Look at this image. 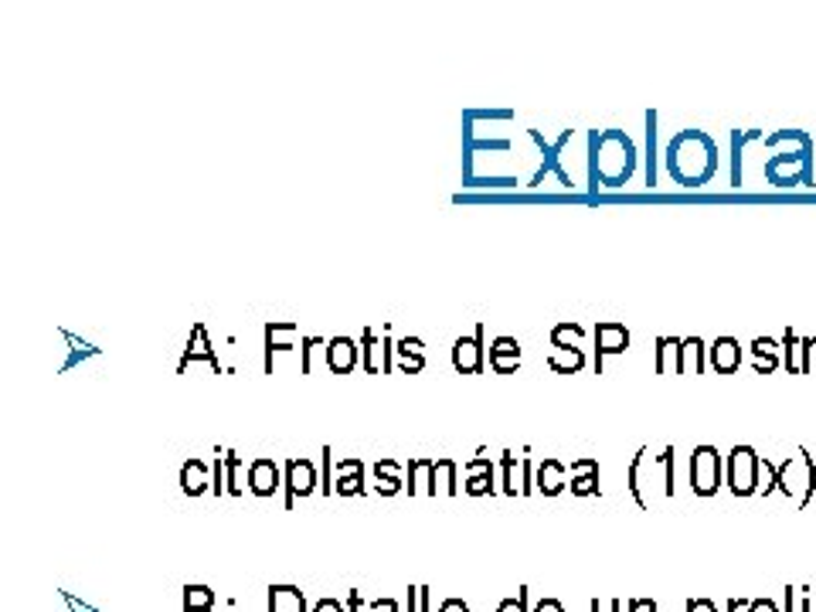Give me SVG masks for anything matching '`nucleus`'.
Instances as JSON below:
<instances>
[{
  "instance_id": "41",
  "label": "nucleus",
  "mask_w": 816,
  "mask_h": 612,
  "mask_svg": "<svg viewBox=\"0 0 816 612\" xmlns=\"http://www.w3.org/2000/svg\"><path fill=\"white\" fill-rule=\"evenodd\" d=\"M211 599V592L208 589H187V609H194V605H205Z\"/></svg>"
},
{
  "instance_id": "10",
  "label": "nucleus",
  "mask_w": 816,
  "mask_h": 612,
  "mask_svg": "<svg viewBox=\"0 0 816 612\" xmlns=\"http://www.w3.org/2000/svg\"><path fill=\"white\" fill-rule=\"evenodd\" d=\"M283 480H287V504L293 507L296 504V497H309L317 487H320V480H317V466L309 463V460H290L287 463V473H283Z\"/></svg>"
},
{
  "instance_id": "17",
  "label": "nucleus",
  "mask_w": 816,
  "mask_h": 612,
  "mask_svg": "<svg viewBox=\"0 0 816 612\" xmlns=\"http://www.w3.org/2000/svg\"><path fill=\"white\" fill-rule=\"evenodd\" d=\"M684 341L681 338H657V351H654V368L657 375H684Z\"/></svg>"
},
{
  "instance_id": "13",
  "label": "nucleus",
  "mask_w": 816,
  "mask_h": 612,
  "mask_svg": "<svg viewBox=\"0 0 816 612\" xmlns=\"http://www.w3.org/2000/svg\"><path fill=\"white\" fill-rule=\"evenodd\" d=\"M752 144H766L763 130H731V184L745 187V154Z\"/></svg>"
},
{
  "instance_id": "31",
  "label": "nucleus",
  "mask_w": 816,
  "mask_h": 612,
  "mask_svg": "<svg viewBox=\"0 0 816 612\" xmlns=\"http://www.w3.org/2000/svg\"><path fill=\"white\" fill-rule=\"evenodd\" d=\"M456 473H460L456 460L439 456V460H436V473H433V497H436V493H449V497H453V493L460 490V487H456Z\"/></svg>"
},
{
  "instance_id": "48",
  "label": "nucleus",
  "mask_w": 816,
  "mask_h": 612,
  "mask_svg": "<svg viewBox=\"0 0 816 612\" xmlns=\"http://www.w3.org/2000/svg\"><path fill=\"white\" fill-rule=\"evenodd\" d=\"M752 612H776V609H772V605H769V602H763V605H755V609H752Z\"/></svg>"
},
{
  "instance_id": "21",
  "label": "nucleus",
  "mask_w": 816,
  "mask_h": 612,
  "mask_svg": "<svg viewBox=\"0 0 816 612\" xmlns=\"http://www.w3.org/2000/svg\"><path fill=\"white\" fill-rule=\"evenodd\" d=\"M572 493L575 497L599 493V460L596 456H582L572 463Z\"/></svg>"
},
{
  "instance_id": "38",
  "label": "nucleus",
  "mask_w": 816,
  "mask_h": 612,
  "mask_svg": "<svg viewBox=\"0 0 816 612\" xmlns=\"http://www.w3.org/2000/svg\"><path fill=\"white\" fill-rule=\"evenodd\" d=\"M673 456H678V453H673V446H667L660 453V463H663V493L667 497L678 493V477H673Z\"/></svg>"
},
{
  "instance_id": "15",
  "label": "nucleus",
  "mask_w": 816,
  "mask_h": 612,
  "mask_svg": "<svg viewBox=\"0 0 816 612\" xmlns=\"http://www.w3.org/2000/svg\"><path fill=\"white\" fill-rule=\"evenodd\" d=\"M194 360H208V365L215 368V371H221V360H218V354H215V347L208 344V333H205V323H194L191 327V341H187V347H184V357H181V365H178V371L184 375Z\"/></svg>"
},
{
  "instance_id": "18",
  "label": "nucleus",
  "mask_w": 816,
  "mask_h": 612,
  "mask_svg": "<svg viewBox=\"0 0 816 612\" xmlns=\"http://www.w3.org/2000/svg\"><path fill=\"white\" fill-rule=\"evenodd\" d=\"M708 360H711V368H715L718 375H735L739 365H742V344L724 333V338H718V341L711 344Z\"/></svg>"
},
{
  "instance_id": "46",
  "label": "nucleus",
  "mask_w": 816,
  "mask_h": 612,
  "mask_svg": "<svg viewBox=\"0 0 816 612\" xmlns=\"http://www.w3.org/2000/svg\"><path fill=\"white\" fill-rule=\"evenodd\" d=\"M442 612H466V605L460 609V602H446V609Z\"/></svg>"
},
{
  "instance_id": "2",
  "label": "nucleus",
  "mask_w": 816,
  "mask_h": 612,
  "mask_svg": "<svg viewBox=\"0 0 816 612\" xmlns=\"http://www.w3.org/2000/svg\"><path fill=\"white\" fill-rule=\"evenodd\" d=\"M667 174L681 187H705L718 174V144L705 130H681L663 154Z\"/></svg>"
},
{
  "instance_id": "30",
  "label": "nucleus",
  "mask_w": 816,
  "mask_h": 612,
  "mask_svg": "<svg viewBox=\"0 0 816 612\" xmlns=\"http://www.w3.org/2000/svg\"><path fill=\"white\" fill-rule=\"evenodd\" d=\"M548 368H551L555 375H575V371L585 368V351H582V347H565V351L551 347V354H548Z\"/></svg>"
},
{
  "instance_id": "26",
  "label": "nucleus",
  "mask_w": 816,
  "mask_h": 612,
  "mask_svg": "<svg viewBox=\"0 0 816 612\" xmlns=\"http://www.w3.org/2000/svg\"><path fill=\"white\" fill-rule=\"evenodd\" d=\"M211 487V477H208V466L202 460H187L181 466V490L187 497H202L205 490Z\"/></svg>"
},
{
  "instance_id": "9",
  "label": "nucleus",
  "mask_w": 816,
  "mask_h": 612,
  "mask_svg": "<svg viewBox=\"0 0 816 612\" xmlns=\"http://www.w3.org/2000/svg\"><path fill=\"white\" fill-rule=\"evenodd\" d=\"M453 368L460 375H480L484 371V323H476L470 338L453 344Z\"/></svg>"
},
{
  "instance_id": "42",
  "label": "nucleus",
  "mask_w": 816,
  "mask_h": 612,
  "mask_svg": "<svg viewBox=\"0 0 816 612\" xmlns=\"http://www.w3.org/2000/svg\"><path fill=\"white\" fill-rule=\"evenodd\" d=\"M691 612H715L708 602H691Z\"/></svg>"
},
{
  "instance_id": "43",
  "label": "nucleus",
  "mask_w": 816,
  "mask_h": 612,
  "mask_svg": "<svg viewBox=\"0 0 816 612\" xmlns=\"http://www.w3.org/2000/svg\"><path fill=\"white\" fill-rule=\"evenodd\" d=\"M500 612H524V609H521V602H503Z\"/></svg>"
},
{
  "instance_id": "35",
  "label": "nucleus",
  "mask_w": 816,
  "mask_h": 612,
  "mask_svg": "<svg viewBox=\"0 0 816 612\" xmlns=\"http://www.w3.org/2000/svg\"><path fill=\"white\" fill-rule=\"evenodd\" d=\"M327 344L330 341H324V338H303L300 341V371L303 375H314V368H317V354H327Z\"/></svg>"
},
{
  "instance_id": "14",
  "label": "nucleus",
  "mask_w": 816,
  "mask_h": 612,
  "mask_svg": "<svg viewBox=\"0 0 816 612\" xmlns=\"http://www.w3.org/2000/svg\"><path fill=\"white\" fill-rule=\"evenodd\" d=\"M361 365V344H354V338H330L327 344V371L333 375H351Z\"/></svg>"
},
{
  "instance_id": "11",
  "label": "nucleus",
  "mask_w": 816,
  "mask_h": 612,
  "mask_svg": "<svg viewBox=\"0 0 816 612\" xmlns=\"http://www.w3.org/2000/svg\"><path fill=\"white\" fill-rule=\"evenodd\" d=\"M391 351H395V344H391L388 338L378 341L375 330H364V338H361V368L368 375H388L391 371Z\"/></svg>"
},
{
  "instance_id": "8",
  "label": "nucleus",
  "mask_w": 816,
  "mask_h": 612,
  "mask_svg": "<svg viewBox=\"0 0 816 612\" xmlns=\"http://www.w3.org/2000/svg\"><path fill=\"white\" fill-rule=\"evenodd\" d=\"M813 338H800V333L790 327L782 333V368L790 375H809L813 371Z\"/></svg>"
},
{
  "instance_id": "25",
  "label": "nucleus",
  "mask_w": 816,
  "mask_h": 612,
  "mask_svg": "<svg viewBox=\"0 0 816 612\" xmlns=\"http://www.w3.org/2000/svg\"><path fill=\"white\" fill-rule=\"evenodd\" d=\"M395 354H399V368L405 375H418L422 368H426V344H422L418 338H402L395 344Z\"/></svg>"
},
{
  "instance_id": "37",
  "label": "nucleus",
  "mask_w": 816,
  "mask_h": 612,
  "mask_svg": "<svg viewBox=\"0 0 816 612\" xmlns=\"http://www.w3.org/2000/svg\"><path fill=\"white\" fill-rule=\"evenodd\" d=\"M272 612H303V596L296 589H272Z\"/></svg>"
},
{
  "instance_id": "12",
  "label": "nucleus",
  "mask_w": 816,
  "mask_h": 612,
  "mask_svg": "<svg viewBox=\"0 0 816 612\" xmlns=\"http://www.w3.org/2000/svg\"><path fill=\"white\" fill-rule=\"evenodd\" d=\"M283 484H287V480H283V473H279L276 460L259 456V460L248 463V490L256 493V497H272Z\"/></svg>"
},
{
  "instance_id": "3",
  "label": "nucleus",
  "mask_w": 816,
  "mask_h": 612,
  "mask_svg": "<svg viewBox=\"0 0 816 612\" xmlns=\"http://www.w3.org/2000/svg\"><path fill=\"white\" fill-rule=\"evenodd\" d=\"M790 144L763 163L769 187H813V136L806 130H776L766 136V147Z\"/></svg>"
},
{
  "instance_id": "22",
  "label": "nucleus",
  "mask_w": 816,
  "mask_h": 612,
  "mask_svg": "<svg viewBox=\"0 0 816 612\" xmlns=\"http://www.w3.org/2000/svg\"><path fill=\"white\" fill-rule=\"evenodd\" d=\"M333 490L344 493V497L364 493V463H361V460H341V463H337Z\"/></svg>"
},
{
  "instance_id": "20",
  "label": "nucleus",
  "mask_w": 816,
  "mask_h": 612,
  "mask_svg": "<svg viewBox=\"0 0 816 612\" xmlns=\"http://www.w3.org/2000/svg\"><path fill=\"white\" fill-rule=\"evenodd\" d=\"M490 368L497 371V375H511V371H517L521 368V344H517V338H497L494 344H490Z\"/></svg>"
},
{
  "instance_id": "23",
  "label": "nucleus",
  "mask_w": 816,
  "mask_h": 612,
  "mask_svg": "<svg viewBox=\"0 0 816 612\" xmlns=\"http://www.w3.org/2000/svg\"><path fill=\"white\" fill-rule=\"evenodd\" d=\"M524 480H527V460L517 463L514 453H503L500 456V484H503V493H524Z\"/></svg>"
},
{
  "instance_id": "6",
  "label": "nucleus",
  "mask_w": 816,
  "mask_h": 612,
  "mask_svg": "<svg viewBox=\"0 0 816 612\" xmlns=\"http://www.w3.org/2000/svg\"><path fill=\"white\" fill-rule=\"evenodd\" d=\"M724 484V460L715 446H694L691 453V490L697 497H715Z\"/></svg>"
},
{
  "instance_id": "28",
  "label": "nucleus",
  "mask_w": 816,
  "mask_h": 612,
  "mask_svg": "<svg viewBox=\"0 0 816 612\" xmlns=\"http://www.w3.org/2000/svg\"><path fill=\"white\" fill-rule=\"evenodd\" d=\"M752 357H755V371H758V375H772V371L782 365L779 344H776L772 338H755V341H752Z\"/></svg>"
},
{
  "instance_id": "40",
  "label": "nucleus",
  "mask_w": 816,
  "mask_h": 612,
  "mask_svg": "<svg viewBox=\"0 0 816 612\" xmlns=\"http://www.w3.org/2000/svg\"><path fill=\"white\" fill-rule=\"evenodd\" d=\"M211 490L221 497V493H229V487H224V453L215 460V469H211Z\"/></svg>"
},
{
  "instance_id": "32",
  "label": "nucleus",
  "mask_w": 816,
  "mask_h": 612,
  "mask_svg": "<svg viewBox=\"0 0 816 612\" xmlns=\"http://www.w3.org/2000/svg\"><path fill=\"white\" fill-rule=\"evenodd\" d=\"M646 187H657V113H646Z\"/></svg>"
},
{
  "instance_id": "16",
  "label": "nucleus",
  "mask_w": 816,
  "mask_h": 612,
  "mask_svg": "<svg viewBox=\"0 0 816 612\" xmlns=\"http://www.w3.org/2000/svg\"><path fill=\"white\" fill-rule=\"evenodd\" d=\"M565 487H569V469H565V463H558V460H541L538 466H534V490H538V493L558 497Z\"/></svg>"
},
{
  "instance_id": "27",
  "label": "nucleus",
  "mask_w": 816,
  "mask_h": 612,
  "mask_svg": "<svg viewBox=\"0 0 816 612\" xmlns=\"http://www.w3.org/2000/svg\"><path fill=\"white\" fill-rule=\"evenodd\" d=\"M433 473H436V460L429 456L409 460V493H433Z\"/></svg>"
},
{
  "instance_id": "29",
  "label": "nucleus",
  "mask_w": 816,
  "mask_h": 612,
  "mask_svg": "<svg viewBox=\"0 0 816 612\" xmlns=\"http://www.w3.org/2000/svg\"><path fill=\"white\" fill-rule=\"evenodd\" d=\"M681 360H684V375H705L708 371V344L701 341V338H684V354H681Z\"/></svg>"
},
{
  "instance_id": "1",
  "label": "nucleus",
  "mask_w": 816,
  "mask_h": 612,
  "mask_svg": "<svg viewBox=\"0 0 816 612\" xmlns=\"http://www.w3.org/2000/svg\"><path fill=\"white\" fill-rule=\"evenodd\" d=\"M636 144L626 130H593L588 133V181L599 187H623L636 174Z\"/></svg>"
},
{
  "instance_id": "49",
  "label": "nucleus",
  "mask_w": 816,
  "mask_h": 612,
  "mask_svg": "<svg viewBox=\"0 0 816 612\" xmlns=\"http://www.w3.org/2000/svg\"><path fill=\"white\" fill-rule=\"evenodd\" d=\"M191 612H194V609H191Z\"/></svg>"
},
{
  "instance_id": "44",
  "label": "nucleus",
  "mask_w": 816,
  "mask_h": 612,
  "mask_svg": "<svg viewBox=\"0 0 816 612\" xmlns=\"http://www.w3.org/2000/svg\"><path fill=\"white\" fill-rule=\"evenodd\" d=\"M538 612H561V605H558V602H541Z\"/></svg>"
},
{
  "instance_id": "4",
  "label": "nucleus",
  "mask_w": 816,
  "mask_h": 612,
  "mask_svg": "<svg viewBox=\"0 0 816 612\" xmlns=\"http://www.w3.org/2000/svg\"><path fill=\"white\" fill-rule=\"evenodd\" d=\"M776 490L793 497L800 507L816 493V460L806 446L800 450V456H790L776 466Z\"/></svg>"
},
{
  "instance_id": "33",
  "label": "nucleus",
  "mask_w": 816,
  "mask_h": 612,
  "mask_svg": "<svg viewBox=\"0 0 816 612\" xmlns=\"http://www.w3.org/2000/svg\"><path fill=\"white\" fill-rule=\"evenodd\" d=\"M582 341H585V330L578 323H572V320H561V323L551 327V347H558V351L582 347Z\"/></svg>"
},
{
  "instance_id": "5",
  "label": "nucleus",
  "mask_w": 816,
  "mask_h": 612,
  "mask_svg": "<svg viewBox=\"0 0 816 612\" xmlns=\"http://www.w3.org/2000/svg\"><path fill=\"white\" fill-rule=\"evenodd\" d=\"M758 456L752 446H735L724 456V487L735 497H752L758 493Z\"/></svg>"
},
{
  "instance_id": "36",
  "label": "nucleus",
  "mask_w": 816,
  "mask_h": 612,
  "mask_svg": "<svg viewBox=\"0 0 816 612\" xmlns=\"http://www.w3.org/2000/svg\"><path fill=\"white\" fill-rule=\"evenodd\" d=\"M497 473H494V466L490 469H476V473H470V480H466V493L470 497H484V493H494L497 487Z\"/></svg>"
},
{
  "instance_id": "7",
  "label": "nucleus",
  "mask_w": 816,
  "mask_h": 612,
  "mask_svg": "<svg viewBox=\"0 0 816 612\" xmlns=\"http://www.w3.org/2000/svg\"><path fill=\"white\" fill-rule=\"evenodd\" d=\"M626 347H630V330H626V323H619V320H602V323H596V375H602L606 357L626 354Z\"/></svg>"
},
{
  "instance_id": "45",
  "label": "nucleus",
  "mask_w": 816,
  "mask_h": 612,
  "mask_svg": "<svg viewBox=\"0 0 816 612\" xmlns=\"http://www.w3.org/2000/svg\"><path fill=\"white\" fill-rule=\"evenodd\" d=\"M633 612H654V605H650V602H636Z\"/></svg>"
},
{
  "instance_id": "34",
  "label": "nucleus",
  "mask_w": 816,
  "mask_h": 612,
  "mask_svg": "<svg viewBox=\"0 0 816 612\" xmlns=\"http://www.w3.org/2000/svg\"><path fill=\"white\" fill-rule=\"evenodd\" d=\"M248 484V469L242 466V456L235 453H224V487H229V493H242Z\"/></svg>"
},
{
  "instance_id": "47",
  "label": "nucleus",
  "mask_w": 816,
  "mask_h": 612,
  "mask_svg": "<svg viewBox=\"0 0 816 612\" xmlns=\"http://www.w3.org/2000/svg\"><path fill=\"white\" fill-rule=\"evenodd\" d=\"M317 612H341V609H337V605H333V602H324V605H320V609H317Z\"/></svg>"
},
{
  "instance_id": "19",
  "label": "nucleus",
  "mask_w": 816,
  "mask_h": 612,
  "mask_svg": "<svg viewBox=\"0 0 816 612\" xmlns=\"http://www.w3.org/2000/svg\"><path fill=\"white\" fill-rule=\"evenodd\" d=\"M293 338H296V323L293 320L266 323V375H272V354L293 351Z\"/></svg>"
},
{
  "instance_id": "24",
  "label": "nucleus",
  "mask_w": 816,
  "mask_h": 612,
  "mask_svg": "<svg viewBox=\"0 0 816 612\" xmlns=\"http://www.w3.org/2000/svg\"><path fill=\"white\" fill-rule=\"evenodd\" d=\"M375 490L381 497H395L402 490V463L399 460H378L375 463Z\"/></svg>"
},
{
  "instance_id": "39",
  "label": "nucleus",
  "mask_w": 816,
  "mask_h": 612,
  "mask_svg": "<svg viewBox=\"0 0 816 612\" xmlns=\"http://www.w3.org/2000/svg\"><path fill=\"white\" fill-rule=\"evenodd\" d=\"M758 490H763V497L776 490V463H769L766 456L758 463Z\"/></svg>"
}]
</instances>
